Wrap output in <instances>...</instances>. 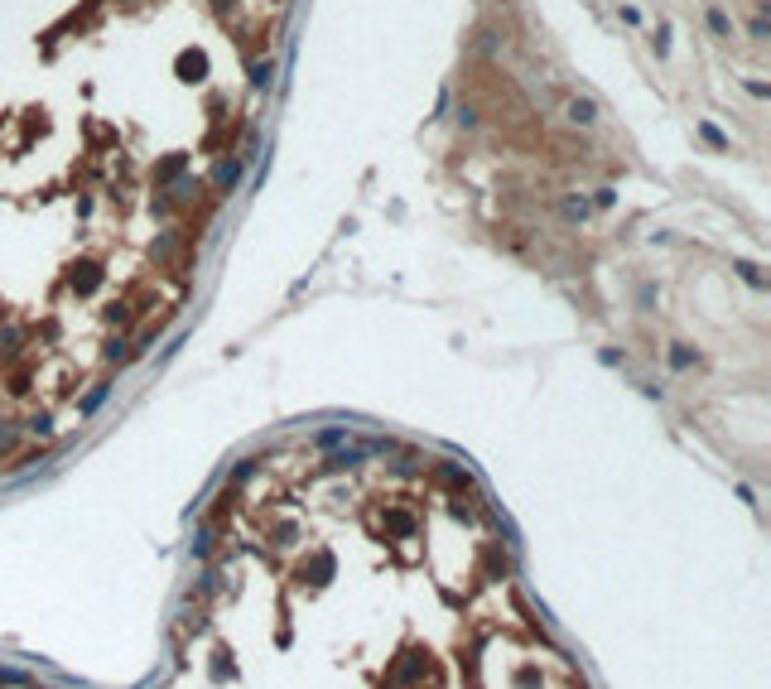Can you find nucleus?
Returning <instances> with one entry per match:
<instances>
[{"label":"nucleus","mask_w":771,"mask_h":689,"mask_svg":"<svg viewBox=\"0 0 771 689\" xmlns=\"http://www.w3.org/2000/svg\"><path fill=\"white\" fill-rule=\"evenodd\" d=\"M656 53H670V29L661 24V34H656Z\"/></svg>","instance_id":"423d86ee"},{"label":"nucleus","mask_w":771,"mask_h":689,"mask_svg":"<svg viewBox=\"0 0 771 689\" xmlns=\"http://www.w3.org/2000/svg\"><path fill=\"white\" fill-rule=\"evenodd\" d=\"M564 217H589V203H584V198H569V203H564Z\"/></svg>","instance_id":"20e7f679"},{"label":"nucleus","mask_w":771,"mask_h":689,"mask_svg":"<svg viewBox=\"0 0 771 689\" xmlns=\"http://www.w3.org/2000/svg\"><path fill=\"white\" fill-rule=\"evenodd\" d=\"M569 121H574V125H593V121H598V106H593L589 97H574V102H569Z\"/></svg>","instance_id":"f257e3e1"},{"label":"nucleus","mask_w":771,"mask_h":689,"mask_svg":"<svg viewBox=\"0 0 771 689\" xmlns=\"http://www.w3.org/2000/svg\"><path fill=\"white\" fill-rule=\"evenodd\" d=\"M709 29L718 34V39H733V20L723 15V10H709Z\"/></svg>","instance_id":"7ed1b4c3"},{"label":"nucleus","mask_w":771,"mask_h":689,"mask_svg":"<svg viewBox=\"0 0 771 689\" xmlns=\"http://www.w3.org/2000/svg\"><path fill=\"white\" fill-rule=\"evenodd\" d=\"M738 270H742V280H747V284H762V275H757V265H752V261H738Z\"/></svg>","instance_id":"39448f33"},{"label":"nucleus","mask_w":771,"mask_h":689,"mask_svg":"<svg viewBox=\"0 0 771 689\" xmlns=\"http://www.w3.org/2000/svg\"><path fill=\"white\" fill-rule=\"evenodd\" d=\"M699 135H704V140H709L713 150H728V135H723V130H718L713 121H699Z\"/></svg>","instance_id":"f03ea898"}]
</instances>
